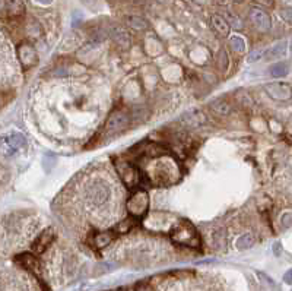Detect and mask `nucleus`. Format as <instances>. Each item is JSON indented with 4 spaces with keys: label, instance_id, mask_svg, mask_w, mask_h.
Listing matches in <instances>:
<instances>
[{
    "label": "nucleus",
    "instance_id": "nucleus-34",
    "mask_svg": "<svg viewBox=\"0 0 292 291\" xmlns=\"http://www.w3.org/2000/svg\"><path fill=\"white\" fill-rule=\"evenodd\" d=\"M35 2H38L40 5H44V6H49L53 3V0H35Z\"/></svg>",
    "mask_w": 292,
    "mask_h": 291
},
{
    "label": "nucleus",
    "instance_id": "nucleus-36",
    "mask_svg": "<svg viewBox=\"0 0 292 291\" xmlns=\"http://www.w3.org/2000/svg\"><path fill=\"white\" fill-rule=\"evenodd\" d=\"M234 2H235V3H242L244 0H234Z\"/></svg>",
    "mask_w": 292,
    "mask_h": 291
},
{
    "label": "nucleus",
    "instance_id": "nucleus-2",
    "mask_svg": "<svg viewBox=\"0 0 292 291\" xmlns=\"http://www.w3.org/2000/svg\"><path fill=\"white\" fill-rule=\"evenodd\" d=\"M110 198H111L110 187L100 180L88 184V187L85 190V199L92 206H103L110 200Z\"/></svg>",
    "mask_w": 292,
    "mask_h": 291
},
{
    "label": "nucleus",
    "instance_id": "nucleus-12",
    "mask_svg": "<svg viewBox=\"0 0 292 291\" xmlns=\"http://www.w3.org/2000/svg\"><path fill=\"white\" fill-rule=\"evenodd\" d=\"M18 262L30 272H33L34 275L40 276L41 275V265H40V260L33 255V253H22L19 255L18 257Z\"/></svg>",
    "mask_w": 292,
    "mask_h": 291
},
{
    "label": "nucleus",
    "instance_id": "nucleus-9",
    "mask_svg": "<svg viewBox=\"0 0 292 291\" xmlns=\"http://www.w3.org/2000/svg\"><path fill=\"white\" fill-rule=\"evenodd\" d=\"M18 57H19L21 65L25 69H30V68H33L38 63V55H37L35 49L28 43H22L18 47Z\"/></svg>",
    "mask_w": 292,
    "mask_h": 291
},
{
    "label": "nucleus",
    "instance_id": "nucleus-18",
    "mask_svg": "<svg viewBox=\"0 0 292 291\" xmlns=\"http://www.w3.org/2000/svg\"><path fill=\"white\" fill-rule=\"evenodd\" d=\"M286 47H288V43H286V41H280V43L275 44L272 49H269V50L264 53V56H266V59H269V60L280 59V57L286 53Z\"/></svg>",
    "mask_w": 292,
    "mask_h": 291
},
{
    "label": "nucleus",
    "instance_id": "nucleus-28",
    "mask_svg": "<svg viewBox=\"0 0 292 291\" xmlns=\"http://www.w3.org/2000/svg\"><path fill=\"white\" fill-rule=\"evenodd\" d=\"M279 15H280V18H282L286 24L292 25V8H283V9H280Z\"/></svg>",
    "mask_w": 292,
    "mask_h": 291
},
{
    "label": "nucleus",
    "instance_id": "nucleus-20",
    "mask_svg": "<svg viewBox=\"0 0 292 291\" xmlns=\"http://www.w3.org/2000/svg\"><path fill=\"white\" fill-rule=\"evenodd\" d=\"M113 238H114V233H111V231L98 233V234L94 237V244H95V247H98V249H104V247H107L108 244H111Z\"/></svg>",
    "mask_w": 292,
    "mask_h": 291
},
{
    "label": "nucleus",
    "instance_id": "nucleus-13",
    "mask_svg": "<svg viewBox=\"0 0 292 291\" xmlns=\"http://www.w3.org/2000/svg\"><path fill=\"white\" fill-rule=\"evenodd\" d=\"M207 122L206 116L203 111L200 110H191V111H187L183 114L181 117V123L189 126V127H197V126H202Z\"/></svg>",
    "mask_w": 292,
    "mask_h": 291
},
{
    "label": "nucleus",
    "instance_id": "nucleus-27",
    "mask_svg": "<svg viewBox=\"0 0 292 291\" xmlns=\"http://www.w3.org/2000/svg\"><path fill=\"white\" fill-rule=\"evenodd\" d=\"M218 65H219V68H221L222 71H226V69H228L229 60H228V55H226L223 50H221V52L218 53Z\"/></svg>",
    "mask_w": 292,
    "mask_h": 291
},
{
    "label": "nucleus",
    "instance_id": "nucleus-26",
    "mask_svg": "<svg viewBox=\"0 0 292 291\" xmlns=\"http://www.w3.org/2000/svg\"><path fill=\"white\" fill-rule=\"evenodd\" d=\"M226 22L228 24H231V27L232 28H235V30H241L242 28V21L235 15V14H232V12H226Z\"/></svg>",
    "mask_w": 292,
    "mask_h": 291
},
{
    "label": "nucleus",
    "instance_id": "nucleus-15",
    "mask_svg": "<svg viewBox=\"0 0 292 291\" xmlns=\"http://www.w3.org/2000/svg\"><path fill=\"white\" fill-rule=\"evenodd\" d=\"M140 152H142L143 155L152 158V157H161V155L168 154V149H167L164 145L158 144V142H152V144H143Z\"/></svg>",
    "mask_w": 292,
    "mask_h": 291
},
{
    "label": "nucleus",
    "instance_id": "nucleus-25",
    "mask_svg": "<svg viewBox=\"0 0 292 291\" xmlns=\"http://www.w3.org/2000/svg\"><path fill=\"white\" fill-rule=\"evenodd\" d=\"M229 44H231V49L235 50V52H238V53H242V52L245 50V43H244V40H242L241 37H238V36L231 37Z\"/></svg>",
    "mask_w": 292,
    "mask_h": 291
},
{
    "label": "nucleus",
    "instance_id": "nucleus-21",
    "mask_svg": "<svg viewBox=\"0 0 292 291\" xmlns=\"http://www.w3.org/2000/svg\"><path fill=\"white\" fill-rule=\"evenodd\" d=\"M136 219L137 218H135V217H127V218H124L123 221H120L117 225H116V228H114V231L116 233H119V234H126V233H129L135 225H136Z\"/></svg>",
    "mask_w": 292,
    "mask_h": 291
},
{
    "label": "nucleus",
    "instance_id": "nucleus-8",
    "mask_svg": "<svg viewBox=\"0 0 292 291\" xmlns=\"http://www.w3.org/2000/svg\"><path fill=\"white\" fill-rule=\"evenodd\" d=\"M248 18H250L251 24L261 33H267L272 28V19H270L269 14H266L260 8H251Z\"/></svg>",
    "mask_w": 292,
    "mask_h": 291
},
{
    "label": "nucleus",
    "instance_id": "nucleus-11",
    "mask_svg": "<svg viewBox=\"0 0 292 291\" xmlns=\"http://www.w3.org/2000/svg\"><path fill=\"white\" fill-rule=\"evenodd\" d=\"M56 238V233L53 228H47L44 230L34 241L33 244V250L35 253H44V250H47V247H50V244L54 241Z\"/></svg>",
    "mask_w": 292,
    "mask_h": 291
},
{
    "label": "nucleus",
    "instance_id": "nucleus-37",
    "mask_svg": "<svg viewBox=\"0 0 292 291\" xmlns=\"http://www.w3.org/2000/svg\"><path fill=\"white\" fill-rule=\"evenodd\" d=\"M291 52H292V41H291Z\"/></svg>",
    "mask_w": 292,
    "mask_h": 291
},
{
    "label": "nucleus",
    "instance_id": "nucleus-7",
    "mask_svg": "<svg viewBox=\"0 0 292 291\" xmlns=\"http://www.w3.org/2000/svg\"><path fill=\"white\" fill-rule=\"evenodd\" d=\"M130 123V116L121 110H117L114 111L108 120H107V125H105V130L108 133H117V132H121L124 130Z\"/></svg>",
    "mask_w": 292,
    "mask_h": 291
},
{
    "label": "nucleus",
    "instance_id": "nucleus-1",
    "mask_svg": "<svg viewBox=\"0 0 292 291\" xmlns=\"http://www.w3.org/2000/svg\"><path fill=\"white\" fill-rule=\"evenodd\" d=\"M171 240L178 244H184V246L193 247V249L200 246V237H199L196 228L189 221H180L172 227Z\"/></svg>",
    "mask_w": 292,
    "mask_h": 291
},
{
    "label": "nucleus",
    "instance_id": "nucleus-33",
    "mask_svg": "<svg viewBox=\"0 0 292 291\" xmlns=\"http://www.w3.org/2000/svg\"><path fill=\"white\" fill-rule=\"evenodd\" d=\"M254 2H257L263 6H269V8L273 6V0H254Z\"/></svg>",
    "mask_w": 292,
    "mask_h": 291
},
{
    "label": "nucleus",
    "instance_id": "nucleus-3",
    "mask_svg": "<svg viewBox=\"0 0 292 291\" xmlns=\"http://www.w3.org/2000/svg\"><path fill=\"white\" fill-rule=\"evenodd\" d=\"M114 165H116V170H117L121 182L126 184V187L135 189L140 183V173L132 163L121 160V158H117L114 161Z\"/></svg>",
    "mask_w": 292,
    "mask_h": 291
},
{
    "label": "nucleus",
    "instance_id": "nucleus-14",
    "mask_svg": "<svg viewBox=\"0 0 292 291\" xmlns=\"http://www.w3.org/2000/svg\"><path fill=\"white\" fill-rule=\"evenodd\" d=\"M210 25L212 30L219 36V37H228L229 34V24L226 22V19L221 15H212L210 17Z\"/></svg>",
    "mask_w": 292,
    "mask_h": 291
},
{
    "label": "nucleus",
    "instance_id": "nucleus-6",
    "mask_svg": "<svg viewBox=\"0 0 292 291\" xmlns=\"http://www.w3.org/2000/svg\"><path fill=\"white\" fill-rule=\"evenodd\" d=\"M27 145V139L21 133H12L9 136H0V149L5 154L11 155Z\"/></svg>",
    "mask_w": 292,
    "mask_h": 291
},
{
    "label": "nucleus",
    "instance_id": "nucleus-4",
    "mask_svg": "<svg viewBox=\"0 0 292 291\" xmlns=\"http://www.w3.org/2000/svg\"><path fill=\"white\" fill-rule=\"evenodd\" d=\"M129 215L135 218H142L149 209V193L143 189L136 190L126 203Z\"/></svg>",
    "mask_w": 292,
    "mask_h": 291
},
{
    "label": "nucleus",
    "instance_id": "nucleus-32",
    "mask_svg": "<svg viewBox=\"0 0 292 291\" xmlns=\"http://www.w3.org/2000/svg\"><path fill=\"white\" fill-rule=\"evenodd\" d=\"M283 281L289 285H292V269H288L283 275Z\"/></svg>",
    "mask_w": 292,
    "mask_h": 291
},
{
    "label": "nucleus",
    "instance_id": "nucleus-35",
    "mask_svg": "<svg viewBox=\"0 0 292 291\" xmlns=\"http://www.w3.org/2000/svg\"><path fill=\"white\" fill-rule=\"evenodd\" d=\"M273 252H275V255H279V253H280V243H275Z\"/></svg>",
    "mask_w": 292,
    "mask_h": 291
},
{
    "label": "nucleus",
    "instance_id": "nucleus-31",
    "mask_svg": "<svg viewBox=\"0 0 292 291\" xmlns=\"http://www.w3.org/2000/svg\"><path fill=\"white\" fill-rule=\"evenodd\" d=\"M257 276L261 279L263 284H267V285H270V287H275V281H273L270 276H267L266 273H263V272H257Z\"/></svg>",
    "mask_w": 292,
    "mask_h": 291
},
{
    "label": "nucleus",
    "instance_id": "nucleus-30",
    "mask_svg": "<svg viewBox=\"0 0 292 291\" xmlns=\"http://www.w3.org/2000/svg\"><path fill=\"white\" fill-rule=\"evenodd\" d=\"M280 222L283 224V227H291L292 225V212H285L280 218Z\"/></svg>",
    "mask_w": 292,
    "mask_h": 291
},
{
    "label": "nucleus",
    "instance_id": "nucleus-19",
    "mask_svg": "<svg viewBox=\"0 0 292 291\" xmlns=\"http://www.w3.org/2000/svg\"><path fill=\"white\" fill-rule=\"evenodd\" d=\"M210 110L218 114V116H228L232 111V107L229 103H226L225 100H216L213 103H210Z\"/></svg>",
    "mask_w": 292,
    "mask_h": 291
},
{
    "label": "nucleus",
    "instance_id": "nucleus-22",
    "mask_svg": "<svg viewBox=\"0 0 292 291\" xmlns=\"http://www.w3.org/2000/svg\"><path fill=\"white\" fill-rule=\"evenodd\" d=\"M254 241H256L254 236L250 234V233H247V234H242V236L237 240L235 244H237V249H238V250H247V249H250V247H253Z\"/></svg>",
    "mask_w": 292,
    "mask_h": 291
},
{
    "label": "nucleus",
    "instance_id": "nucleus-5",
    "mask_svg": "<svg viewBox=\"0 0 292 291\" xmlns=\"http://www.w3.org/2000/svg\"><path fill=\"white\" fill-rule=\"evenodd\" d=\"M266 94L275 101H288L292 98V88L285 82H272L264 87Z\"/></svg>",
    "mask_w": 292,
    "mask_h": 291
},
{
    "label": "nucleus",
    "instance_id": "nucleus-17",
    "mask_svg": "<svg viewBox=\"0 0 292 291\" xmlns=\"http://www.w3.org/2000/svg\"><path fill=\"white\" fill-rule=\"evenodd\" d=\"M289 69H291L289 62H277L269 68V73L273 78H283L289 73Z\"/></svg>",
    "mask_w": 292,
    "mask_h": 291
},
{
    "label": "nucleus",
    "instance_id": "nucleus-23",
    "mask_svg": "<svg viewBox=\"0 0 292 291\" xmlns=\"http://www.w3.org/2000/svg\"><path fill=\"white\" fill-rule=\"evenodd\" d=\"M6 8L12 15H21L24 12V2L22 0H5Z\"/></svg>",
    "mask_w": 292,
    "mask_h": 291
},
{
    "label": "nucleus",
    "instance_id": "nucleus-24",
    "mask_svg": "<svg viewBox=\"0 0 292 291\" xmlns=\"http://www.w3.org/2000/svg\"><path fill=\"white\" fill-rule=\"evenodd\" d=\"M226 244V237H225V230L219 228L213 233V247L215 249H223Z\"/></svg>",
    "mask_w": 292,
    "mask_h": 291
},
{
    "label": "nucleus",
    "instance_id": "nucleus-38",
    "mask_svg": "<svg viewBox=\"0 0 292 291\" xmlns=\"http://www.w3.org/2000/svg\"><path fill=\"white\" fill-rule=\"evenodd\" d=\"M0 6H2V0H0Z\"/></svg>",
    "mask_w": 292,
    "mask_h": 291
},
{
    "label": "nucleus",
    "instance_id": "nucleus-10",
    "mask_svg": "<svg viewBox=\"0 0 292 291\" xmlns=\"http://www.w3.org/2000/svg\"><path fill=\"white\" fill-rule=\"evenodd\" d=\"M110 37H111V40H113L120 49H123V50H127V49H130V46H132V38H130L129 33L126 31V28H123V27H120V25L111 27V30H110Z\"/></svg>",
    "mask_w": 292,
    "mask_h": 291
},
{
    "label": "nucleus",
    "instance_id": "nucleus-29",
    "mask_svg": "<svg viewBox=\"0 0 292 291\" xmlns=\"http://www.w3.org/2000/svg\"><path fill=\"white\" fill-rule=\"evenodd\" d=\"M264 50H253L250 55H248V62H257L260 60L261 57H264Z\"/></svg>",
    "mask_w": 292,
    "mask_h": 291
},
{
    "label": "nucleus",
    "instance_id": "nucleus-16",
    "mask_svg": "<svg viewBox=\"0 0 292 291\" xmlns=\"http://www.w3.org/2000/svg\"><path fill=\"white\" fill-rule=\"evenodd\" d=\"M124 22L129 28L135 30V31H143L149 27L148 21L142 17H137V15H129L124 18Z\"/></svg>",
    "mask_w": 292,
    "mask_h": 291
}]
</instances>
